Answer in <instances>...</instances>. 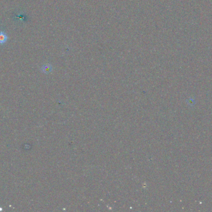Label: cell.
I'll use <instances>...</instances> for the list:
<instances>
[{
	"instance_id": "obj_1",
	"label": "cell",
	"mask_w": 212,
	"mask_h": 212,
	"mask_svg": "<svg viewBox=\"0 0 212 212\" xmlns=\"http://www.w3.org/2000/svg\"><path fill=\"white\" fill-rule=\"evenodd\" d=\"M8 37L6 34L3 31H0V44H3L6 42Z\"/></svg>"
}]
</instances>
